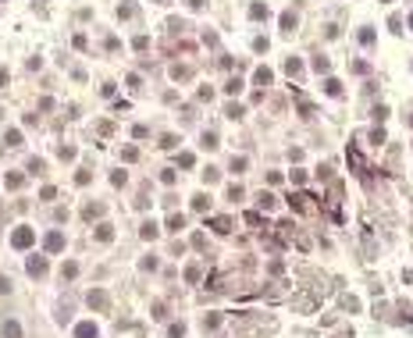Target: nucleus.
I'll return each instance as SVG.
<instances>
[{"instance_id": "nucleus-6", "label": "nucleus", "mask_w": 413, "mask_h": 338, "mask_svg": "<svg viewBox=\"0 0 413 338\" xmlns=\"http://www.w3.org/2000/svg\"><path fill=\"white\" fill-rule=\"evenodd\" d=\"M100 331H96V324H89V320H82V324H75V338H96Z\"/></svg>"}, {"instance_id": "nucleus-9", "label": "nucleus", "mask_w": 413, "mask_h": 338, "mask_svg": "<svg viewBox=\"0 0 413 338\" xmlns=\"http://www.w3.org/2000/svg\"><path fill=\"white\" fill-rule=\"evenodd\" d=\"M82 217H86V221L104 217V203H86V207H82Z\"/></svg>"}, {"instance_id": "nucleus-20", "label": "nucleus", "mask_w": 413, "mask_h": 338, "mask_svg": "<svg viewBox=\"0 0 413 338\" xmlns=\"http://www.w3.org/2000/svg\"><path fill=\"white\" fill-rule=\"evenodd\" d=\"M281 29H285V32H292V29H296V15H292V11H285V15H281Z\"/></svg>"}, {"instance_id": "nucleus-14", "label": "nucleus", "mask_w": 413, "mask_h": 338, "mask_svg": "<svg viewBox=\"0 0 413 338\" xmlns=\"http://www.w3.org/2000/svg\"><path fill=\"white\" fill-rule=\"evenodd\" d=\"M96 239L100 242H111L114 239V228H111V224H96Z\"/></svg>"}, {"instance_id": "nucleus-7", "label": "nucleus", "mask_w": 413, "mask_h": 338, "mask_svg": "<svg viewBox=\"0 0 413 338\" xmlns=\"http://www.w3.org/2000/svg\"><path fill=\"white\" fill-rule=\"evenodd\" d=\"M253 82H257V86H271V82H274V71H271V68H257V71H253Z\"/></svg>"}, {"instance_id": "nucleus-16", "label": "nucleus", "mask_w": 413, "mask_h": 338, "mask_svg": "<svg viewBox=\"0 0 413 338\" xmlns=\"http://www.w3.org/2000/svg\"><path fill=\"white\" fill-rule=\"evenodd\" d=\"M206 207H211V196H206V193H199V196H192V210H206Z\"/></svg>"}, {"instance_id": "nucleus-19", "label": "nucleus", "mask_w": 413, "mask_h": 338, "mask_svg": "<svg viewBox=\"0 0 413 338\" xmlns=\"http://www.w3.org/2000/svg\"><path fill=\"white\" fill-rule=\"evenodd\" d=\"M250 18H267V4H250Z\"/></svg>"}, {"instance_id": "nucleus-27", "label": "nucleus", "mask_w": 413, "mask_h": 338, "mask_svg": "<svg viewBox=\"0 0 413 338\" xmlns=\"http://www.w3.org/2000/svg\"><path fill=\"white\" fill-rule=\"evenodd\" d=\"M22 182H25L22 175H8V178H4V185H8V189H18V185H22Z\"/></svg>"}, {"instance_id": "nucleus-31", "label": "nucleus", "mask_w": 413, "mask_h": 338, "mask_svg": "<svg viewBox=\"0 0 413 338\" xmlns=\"http://www.w3.org/2000/svg\"><path fill=\"white\" fill-rule=\"evenodd\" d=\"M57 153H61V160H75V146H61Z\"/></svg>"}, {"instance_id": "nucleus-40", "label": "nucleus", "mask_w": 413, "mask_h": 338, "mask_svg": "<svg viewBox=\"0 0 413 338\" xmlns=\"http://www.w3.org/2000/svg\"><path fill=\"white\" fill-rule=\"evenodd\" d=\"M228 200H242V185H228Z\"/></svg>"}, {"instance_id": "nucleus-8", "label": "nucleus", "mask_w": 413, "mask_h": 338, "mask_svg": "<svg viewBox=\"0 0 413 338\" xmlns=\"http://www.w3.org/2000/svg\"><path fill=\"white\" fill-rule=\"evenodd\" d=\"M211 228H214L218 235H228V232H232V221H228V217H211Z\"/></svg>"}, {"instance_id": "nucleus-5", "label": "nucleus", "mask_w": 413, "mask_h": 338, "mask_svg": "<svg viewBox=\"0 0 413 338\" xmlns=\"http://www.w3.org/2000/svg\"><path fill=\"white\" fill-rule=\"evenodd\" d=\"M43 246H47V253H61V249H64V235H61V232H50V235L43 239Z\"/></svg>"}, {"instance_id": "nucleus-46", "label": "nucleus", "mask_w": 413, "mask_h": 338, "mask_svg": "<svg viewBox=\"0 0 413 338\" xmlns=\"http://www.w3.org/2000/svg\"><path fill=\"white\" fill-rule=\"evenodd\" d=\"M146 43H150L146 36H136V40H132V47H136V50H146Z\"/></svg>"}, {"instance_id": "nucleus-25", "label": "nucleus", "mask_w": 413, "mask_h": 338, "mask_svg": "<svg viewBox=\"0 0 413 338\" xmlns=\"http://www.w3.org/2000/svg\"><path fill=\"white\" fill-rule=\"evenodd\" d=\"M225 114H228L232 121H239V118H242V107H239V103H228V110H225Z\"/></svg>"}, {"instance_id": "nucleus-12", "label": "nucleus", "mask_w": 413, "mask_h": 338, "mask_svg": "<svg viewBox=\"0 0 413 338\" xmlns=\"http://www.w3.org/2000/svg\"><path fill=\"white\" fill-rule=\"evenodd\" d=\"M324 93H328V96H339V93H342V82H339V79H324Z\"/></svg>"}, {"instance_id": "nucleus-23", "label": "nucleus", "mask_w": 413, "mask_h": 338, "mask_svg": "<svg viewBox=\"0 0 413 338\" xmlns=\"http://www.w3.org/2000/svg\"><path fill=\"white\" fill-rule=\"evenodd\" d=\"M29 171H32V175H43V171H47V164L39 160V157H32V160H29Z\"/></svg>"}, {"instance_id": "nucleus-49", "label": "nucleus", "mask_w": 413, "mask_h": 338, "mask_svg": "<svg viewBox=\"0 0 413 338\" xmlns=\"http://www.w3.org/2000/svg\"><path fill=\"white\" fill-rule=\"evenodd\" d=\"M189 8H192V11H199V8H203V0H189Z\"/></svg>"}, {"instance_id": "nucleus-2", "label": "nucleus", "mask_w": 413, "mask_h": 338, "mask_svg": "<svg viewBox=\"0 0 413 338\" xmlns=\"http://www.w3.org/2000/svg\"><path fill=\"white\" fill-rule=\"evenodd\" d=\"M310 200H314L310 193H292V196H288V207H292V210H303V214H314L317 203H310Z\"/></svg>"}, {"instance_id": "nucleus-3", "label": "nucleus", "mask_w": 413, "mask_h": 338, "mask_svg": "<svg viewBox=\"0 0 413 338\" xmlns=\"http://www.w3.org/2000/svg\"><path fill=\"white\" fill-rule=\"evenodd\" d=\"M86 303H89L93 310H100V313H104V310H111V295H107L104 288H93V292L86 295Z\"/></svg>"}, {"instance_id": "nucleus-24", "label": "nucleus", "mask_w": 413, "mask_h": 338, "mask_svg": "<svg viewBox=\"0 0 413 338\" xmlns=\"http://www.w3.org/2000/svg\"><path fill=\"white\" fill-rule=\"evenodd\" d=\"M225 93H232V96L242 93V82H239V79H228V82H225Z\"/></svg>"}, {"instance_id": "nucleus-32", "label": "nucleus", "mask_w": 413, "mask_h": 338, "mask_svg": "<svg viewBox=\"0 0 413 338\" xmlns=\"http://www.w3.org/2000/svg\"><path fill=\"white\" fill-rule=\"evenodd\" d=\"M342 306H346V310H360V299H353V295H342Z\"/></svg>"}, {"instance_id": "nucleus-48", "label": "nucleus", "mask_w": 413, "mask_h": 338, "mask_svg": "<svg viewBox=\"0 0 413 338\" xmlns=\"http://www.w3.org/2000/svg\"><path fill=\"white\" fill-rule=\"evenodd\" d=\"M0 292H11V281H8L4 274H0Z\"/></svg>"}, {"instance_id": "nucleus-39", "label": "nucleus", "mask_w": 413, "mask_h": 338, "mask_svg": "<svg viewBox=\"0 0 413 338\" xmlns=\"http://www.w3.org/2000/svg\"><path fill=\"white\" fill-rule=\"evenodd\" d=\"M121 157H125V160H129V164H132V160H136V157H139V153H136V146H125V149H121Z\"/></svg>"}, {"instance_id": "nucleus-45", "label": "nucleus", "mask_w": 413, "mask_h": 338, "mask_svg": "<svg viewBox=\"0 0 413 338\" xmlns=\"http://www.w3.org/2000/svg\"><path fill=\"white\" fill-rule=\"evenodd\" d=\"M246 224H253V228H257V224H260V214H257V210H250V214H246Z\"/></svg>"}, {"instance_id": "nucleus-37", "label": "nucleus", "mask_w": 413, "mask_h": 338, "mask_svg": "<svg viewBox=\"0 0 413 338\" xmlns=\"http://www.w3.org/2000/svg\"><path fill=\"white\" fill-rule=\"evenodd\" d=\"M185 281H199V267H196V264L185 267Z\"/></svg>"}, {"instance_id": "nucleus-47", "label": "nucleus", "mask_w": 413, "mask_h": 338, "mask_svg": "<svg viewBox=\"0 0 413 338\" xmlns=\"http://www.w3.org/2000/svg\"><path fill=\"white\" fill-rule=\"evenodd\" d=\"M292 182H296V185H303V182H306V171H299V167H296V171H292Z\"/></svg>"}, {"instance_id": "nucleus-36", "label": "nucleus", "mask_w": 413, "mask_h": 338, "mask_svg": "<svg viewBox=\"0 0 413 338\" xmlns=\"http://www.w3.org/2000/svg\"><path fill=\"white\" fill-rule=\"evenodd\" d=\"M61 274H64V278H75V274H78V264H64Z\"/></svg>"}, {"instance_id": "nucleus-42", "label": "nucleus", "mask_w": 413, "mask_h": 338, "mask_svg": "<svg viewBox=\"0 0 413 338\" xmlns=\"http://www.w3.org/2000/svg\"><path fill=\"white\" fill-rule=\"evenodd\" d=\"M388 118V107H374V121H385Z\"/></svg>"}, {"instance_id": "nucleus-21", "label": "nucleus", "mask_w": 413, "mask_h": 338, "mask_svg": "<svg viewBox=\"0 0 413 338\" xmlns=\"http://www.w3.org/2000/svg\"><path fill=\"white\" fill-rule=\"evenodd\" d=\"M189 75H192V71H189L185 64H175V68H171V79H175V82H178V79H189Z\"/></svg>"}, {"instance_id": "nucleus-11", "label": "nucleus", "mask_w": 413, "mask_h": 338, "mask_svg": "<svg viewBox=\"0 0 413 338\" xmlns=\"http://www.w3.org/2000/svg\"><path fill=\"white\" fill-rule=\"evenodd\" d=\"M4 338H22V324L18 320H8L4 324Z\"/></svg>"}, {"instance_id": "nucleus-22", "label": "nucleus", "mask_w": 413, "mask_h": 338, "mask_svg": "<svg viewBox=\"0 0 413 338\" xmlns=\"http://www.w3.org/2000/svg\"><path fill=\"white\" fill-rule=\"evenodd\" d=\"M168 228H171V232L185 228V217H182V214H171V217H168Z\"/></svg>"}, {"instance_id": "nucleus-43", "label": "nucleus", "mask_w": 413, "mask_h": 338, "mask_svg": "<svg viewBox=\"0 0 413 338\" xmlns=\"http://www.w3.org/2000/svg\"><path fill=\"white\" fill-rule=\"evenodd\" d=\"M160 182L164 185H175V171H160Z\"/></svg>"}, {"instance_id": "nucleus-33", "label": "nucleus", "mask_w": 413, "mask_h": 338, "mask_svg": "<svg viewBox=\"0 0 413 338\" xmlns=\"http://www.w3.org/2000/svg\"><path fill=\"white\" fill-rule=\"evenodd\" d=\"M246 164H250L246 157H232V171H246Z\"/></svg>"}, {"instance_id": "nucleus-29", "label": "nucleus", "mask_w": 413, "mask_h": 338, "mask_svg": "<svg viewBox=\"0 0 413 338\" xmlns=\"http://www.w3.org/2000/svg\"><path fill=\"white\" fill-rule=\"evenodd\" d=\"M257 203H260L264 210H271V207H274V196H271V193H260V200H257Z\"/></svg>"}, {"instance_id": "nucleus-38", "label": "nucleus", "mask_w": 413, "mask_h": 338, "mask_svg": "<svg viewBox=\"0 0 413 338\" xmlns=\"http://www.w3.org/2000/svg\"><path fill=\"white\" fill-rule=\"evenodd\" d=\"M168 334H171V338H182V334H185V324H171Z\"/></svg>"}, {"instance_id": "nucleus-13", "label": "nucleus", "mask_w": 413, "mask_h": 338, "mask_svg": "<svg viewBox=\"0 0 413 338\" xmlns=\"http://www.w3.org/2000/svg\"><path fill=\"white\" fill-rule=\"evenodd\" d=\"M203 327H206V331H218V327H221V313H206V317H203Z\"/></svg>"}, {"instance_id": "nucleus-10", "label": "nucleus", "mask_w": 413, "mask_h": 338, "mask_svg": "<svg viewBox=\"0 0 413 338\" xmlns=\"http://www.w3.org/2000/svg\"><path fill=\"white\" fill-rule=\"evenodd\" d=\"M139 235H143V239H150V242H153V239H157V235H160V228H157V224H153V221H146V224H143V228H139Z\"/></svg>"}, {"instance_id": "nucleus-52", "label": "nucleus", "mask_w": 413, "mask_h": 338, "mask_svg": "<svg viewBox=\"0 0 413 338\" xmlns=\"http://www.w3.org/2000/svg\"><path fill=\"white\" fill-rule=\"evenodd\" d=\"M157 4H164V0H157Z\"/></svg>"}, {"instance_id": "nucleus-18", "label": "nucleus", "mask_w": 413, "mask_h": 338, "mask_svg": "<svg viewBox=\"0 0 413 338\" xmlns=\"http://www.w3.org/2000/svg\"><path fill=\"white\" fill-rule=\"evenodd\" d=\"M349 164H353V167L363 175V167H367V164H363V157H360V149H349Z\"/></svg>"}, {"instance_id": "nucleus-34", "label": "nucleus", "mask_w": 413, "mask_h": 338, "mask_svg": "<svg viewBox=\"0 0 413 338\" xmlns=\"http://www.w3.org/2000/svg\"><path fill=\"white\" fill-rule=\"evenodd\" d=\"M360 43H363V47H370V43H374V32L363 29V32H360Z\"/></svg>"}, {"instance_id": "nucleus-15", "label": "nucleus", "mask_w": 413, "mask_h": 338, "mask_svg": "<svg viewBox=\"0 0 413 338\" xmlns=\"http://www.w3.org/2000/svg\"><path fill=\"white\" fill-rule=\"evenodd\" d=\"M314 71L317 75H328V71H332V61H328V57H314Z\"/></svg>"}, {"instance_id": "nucleus-51", "label": "nucleus", "mask_w": 413, "mask_h": 338, "mask_svg": "<svg viewBox=\"0 0 413 338\" xmlns=\"http://www.w3.org/2000/svg\"><path fill=\"white\" fill-rule=\"evenodd\" d=\"M409 29H413V15H409Z\"/></svg>"}, {"instance_id": "nucleus-30", "label": "nucleus", "mask_w": 413, "mask_h": 338, "mask_svg": "<svg viewBox=\"0 0 413 338\" xmlns=\"http://www.w3.org/2000/svg\"><path fill=\"white\" fill-rule=\"evenodd\" d=\"M203 146L214 149V146H218V135H214V132H203Z\"/></svg>"}, {"instance_id": "nucleus-17", "label": "nucleus", "mask_w": 413, "mask_h": 338, "mask_svg": "<svg viewBox=\"0 0 413 338\" xmlns=\"http://www.w3.org/2000/svg\"><path fill=\"white\" fill-rule=\"evenodd\" d=\"M285 71H288V75H292V79H296V75L303 71V64H299V57H288V61H285Z\"/></svg>"}, {"instance_id": "nucleus-35", "label": "nucleus", "mask_w": 413, "mask_h": 338, "mask_svg": "<svg viewBox=\"0 0 413 338\" xmlns=\"http://www.w3.org/2000/svg\"><path fill=\"white\" fill-rule=\"evenodd\" d=\"M178 164H182V167H192L196 157H192V153H178Z\"/></svg>"}, {"instance_id": "nucleus-53", "label": "nucleus", "mask_w": 413, "mask_h": 338, "mask_svg": "<svg viewBox=\"0 0 413 338\" xmlns=\"http://www.w3.org/2000/svg\"><path fill=\"white\" fill-rule=\"evenodd\" d=\"M409 125H413V118H409Z\"/></svg>"}, {"instance_id": "nucleus-41", "label": "nucleus", "mask_w": 413, "mask_h": 338, "mask_svg": "<svg viewBox=\"0 0 413 338\" xmlns=\"http://www.w3.org/2000/svg\"><path fill=\"white\" fill-rule=\"evenodd\" d=\"M203 175H206V185H214V182H218V167H206Z\"/></svg>"}, {"instance_id": "nucleus-1", "label": "nucleus", "mask_w": 413, "mask_h": 338, "mask_svg": "<svg viewBox=\"0 0 413 338\" xmlns=\"http://www.w3.org/2000/svg\"><path fill=\"white\" fill-rule=\"evenodd\" d=\"M32 242H36V232H32V228H25V224L11 232V246H15V249H29Z\"/></svg>"}, {"instance_id": "nucleus-50", "label": "nucleus", "mask_w": 413, "mask_h": 338, "mask_svg": "<svg viewBox=\"0 0 413 338\" xmlns=\"http://www.w3.org/2000/svg\"><path fill=\"white\" fill-rule=\"evenodd\" d=\"M8 82V68H0V86H4Z\"/></svg>"}, {"instance_id": "nucleus-26", "label": "nucleus", "mask_w": 413, "mask_h": 338, "mask_svg": "<svg viewBox=\"0 0 413 338\" xmlns=\"http://www.w3.org/2000/svg\"><path fill=\"white\" fill-rule=\"evenodd\" d=\"M132 15H136V4H121L118 8V18H132Z\"/></svg>"}, {"instance_id": "nucleus-28", "label": "nucleus", "mask_w": 413, "mask_h": 338, "mask_svg": "<svg viewBox=\"0 0 413 338\" xmlns=\"http://www.w3.org/2000/svg\"><path fill=\"white\" fill-rule=\"evenodd\" d=\"M8 146H22V132H18V128L8 132Z\"/></svg>"}, {"instance_id": "nucleus-44", "label": "nucleus", "mask_w": 413, "mask_h": 338, "mask_svg": "<svg viewBox=\"0 0 413 338\" xmlns=\"http://www.w3.org/2000/svg\"><path fill=\"white\" fill-rule=\"evenodd\" d=\"M39 196H43V200H54V196H57V189H54V185H43V193H39Z\"/></svg>"}, {"instance_id": "nucleus-4", "label": "nucleus", "mask_w": 413, "mask_h": 338, "mask_svg": "<svg viewBox=\"0 0 413 338\" xmlns=\"http://www.w3.org/2000/svg\"><path fill=\"white\" fill-rule=\"evenodd\" d=\"M25 267H29V274H32V278H43V274H47V260H43V256H29V264H25Z\"/></svg>"}]
</instances>
